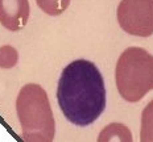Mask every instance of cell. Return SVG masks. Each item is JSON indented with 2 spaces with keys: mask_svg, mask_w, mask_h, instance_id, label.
I'll return each mask as SVG.
<instances>
[{
  "mask_svg": "<svg viewBox=\"0 0 153 142\" xmlns=\"http://www.w3.org/2000/svg\"><path fill=\"white\" fill-rule=\"evenodd\" d=\"M57 100L65 117L78 126L92 124L106 108V87L98 67L76 59L61 72Z\"/></svg>",
  "mask_w": 153,
  "mask_h": 142,
  "instance_id": "cell-1",
  "label": "cell"
},
{
  "mask_svg": "<svg viewBox=\"0 0 153 142\" xmlns=\"http://www.w3.org/2000/svg\"><path fill=\"white\" fill-rule=\"evenodd\" d=\"M16 110L24 142H53L56 122L42 87L34 83L25 84L16 99Z\"/></svg>",
  "mask_w": 153,
  "mask_h": 142,
  "instance_id": "cell-2",
  "label": "cell"
},
{
  "mask_svg": "<svg viewBox=\"0 0 153 142\" xmlns=\"http://www.w3.org/2000/svg\"><path fill=\"white\" fill-rule=\"evenodd\" d=\"M120 96L129 103L141 100L153 90V55L141 47H128L122 53L115 68Z\"/></svg>",
  "mask_w": 153,
  "mask_h": 142,
  "instance_id": "cell-3",
  "label": "cell"
},
{
  "mask_svg": "<svg viewBox=\"0 0 153 142\" xmlns=\"http://www.w3.org/2000/svg\"><path fill=\"white\" fill-rule=\"evenodd\" d=\"M117 23L128 34L149 37L153 34V0H122L116 11Z\"/></svg>",
  "mask_w": 153,
  "mask_h": 142,
  "instance_id": "cell-4",
  "label": "cell"
},
{
  "mask_svg": "<svg viewBox=\"0 0 153 142\" xmlns=\"http://www.w3.org/2000/svg\"><path fill=\"white\" fill-rule=\"evenodd\" d=\"M28 0H0V24L11 32H19L29 20Z\"/></svg>",
  "mask_w": 153,
  "mask_h": 142,
  "instance_id": "cell-5",
  "label": "cell"
},
{
  "mask_svg": "<svg viewBox=\"0 0 153 142\" xmlns=\"http://www.w3.org/2000/svg\"><path fill=\"white\" fill-rule=\"evenodd\" d=\"M98 142H133L132 133L124 124L112 122L99 133Z\"/></svg>",
  "mask_w": 153,
  "mask_h": 142,
  "instance_id": "cell-6",
  "label": "cell"
},
{
  "mask_svg": "<svg viewBox=\"0 0 153 142\" xmlns=\"http://www.w3.org/2000/svg\"><path fill=\"white\" fill-rule=\"evenodd\" d=\"M140 142H153V100L141 113V130Z\"/></svg>",
  "mask_w": 153,
  "mask_h": 142,
  "instance_id": "cell-7",
  "label": "cell"
},
{
  "mask_svg": "<svg viewBox=\"0 0 153 142\" xmlns=\"http://www.w3.org/2000/svg\"><path fill=\"white\" fill-rule=\"evenodd\" d=\"M40 9L49 16H59L68 9L70 0H36Z\"/></svg>",
  "mask_w": 153,
  "mask_h": 142,
  "instance_id": "cell-8",
  "label": "cell"
},
{
  "mask_svg": "<svg viewBox=\"0 0 153 142\" xmlns=\"http://www.w3.org/2000/svg\"><path fill=\"white\" fill-rule=\"evenodd\" d=\"M19 62V53L13 46L4 45L0 47V68H12Z\"/></svg>",
  "mask_w": 153,
  "mask_h": 142,
  "instance_id": "cell-9",
  "label": "cell"
}]
</instances>
